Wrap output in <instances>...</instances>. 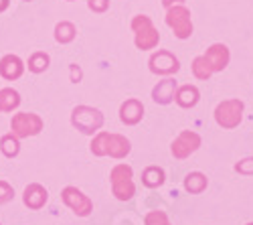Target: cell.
<instances>
[{"instance_id": "obj_20", "label": "cell", "mask_w": 253, "mask_h": 225, "mask_svg": "<svg viewBox=\"0 0 253 225\" xmlns=\"http://www.w3.org/2000/svg\"><path fill=\"white\" fill-rule=\"evenodd\" d=\"M193 73H195L197 79H209L211 75H213V69H211L209 61L203 55L195 57V61H193Z\"/></svg>"}, {"instance_id": "obj_15", "label": "cell", "mask_w": 253, "mask_h": 225, "mask_svg": "<svg viewBox=\"0 0 253 225\" xmlns=\"http://www.w3.org/2000/svg\"><path fill=\"white\" fill-rule=\"evenodd\" d=\"M0 73H2L6 79H16L23 73V61H20L16 55H6L2 61H0Z\"/></svg>"}, {"instance_id": "obj_18", "label": "cell", "mask_w": 253, "mask_h": 225, "mask_svg": "<svg viewBox=\"0 0 253 225\" xmlns=\"http://www.w3.org/2000/svg\"><path fill=\"white\" fill-rule=\"evenodd\" d=\"M207 185H209V179L203 173H191V175H186V179H184L186 193H193V195L203 193L207 189Z\"/></svg>"}, {"instance_id": "obj_21", "label": "cell", "mask_w": 253, "mask_h": 225, "mask_svg": "<svg viewBox=\"0 0 253 225\" xmlns=\"http://www.w3.org/2000/svg\"><path fill=\"white\" fill-rule=\"evenodd\" d=\"M49 67V55L45 53H35L31 59H29V69L35 71V73H41Z\"/></svg>"}, {"instance_id": "obj_7", "label": "cell", "mask_w": 253, "mask_h": 225, "mask_svg": "<svg viewBox=\"0 0 253 225\" xmlns=\"http://www.w3.org/2000/svg\"><path fill=\"white\" fill-rule=\"evenodd\" d=\"M199 146H201V136L197 132H193V130H184L174 138L170 150H172L174 158L182 160V158H188L193 152H197Z\"/></svg>"}, {"instance_id": "obj_25", "label": "cell", "mask_w": 253, "mask_h": 225, "mask_svg": "<svg viewBox=\"0 0 253 225\" xmlns=\"http://www.w3.org/2000/svg\"><path fill=\"white\" fill-rule=\"evenodd\" d=\"M89 8L93 10V12H105L110 8V0H89Z\"/></svg>"}, {"instance_id": "obj_14", "label": "cell", "mask_w": 253, "mask_h": 225, "mask_svg": "<svg viewBox=\"0 0 253 225\" xmlns=\"http://www.w3.org/2000/svg\"><path fill=\"white\" fill-rule=\"evenodd\" d=\"M174 99L180 108H195L201 99V93L195 86H182L174 91Z\"/></svg>"}, {"instance_id": "obj_13", "label": "cell", "mask_w": 253, "mask_h": 225, "mask_svg": "<svg viewBox=\"0 0 253 225\" xmlns=\"http://www.w3.org/2000/svg\"><path fill=\"white\" fill-rule=\"evenodd\" d=\"M174 91H176V81L170 79V77L162 79V81H158V86L152 90V99L160 106H166V104H170V101L174 99Z\"/></svg>"}, {"instance_id": "obj_29", "label": "cell", "mask_w": 253, "mask_h": 225, "mask_svg": "<svg viewBox=\"0 0 253 225\" xmlns=\"http://www.w3.org/2000/svg\"><path fill=\"white\" fill-rule=\"evenodd\" d=\"M8 6V0H0V10H4Z\"/></svg>"}, {"instance_id": "obj_1", "label": "cell", "mask_w": 253, "mask_h": 225, "mask_svg": "<svg viewBox=\"0 0 253 225\" xmlns=\"http://www.w3.org/2000/svg\"><path fill=\"white\" fill-rule=\"evenodd\" d=\"M130 140L120 134H110V132H99L93 142H91V152L95 156H105L110 154L114 158H124L130 154Z\"/></svg>"}, {"instance_id": "obj_24", "label": "cell", "mask_w": 253, "mask_h": 225, "mask_svg": "<svg viewBox=\"0 0 253 225\" xmlns=\"http://www.w3.org/2000/svg\"><path fill=\"white\" fill-rule=\"evenodd\" d=\"M235 171L241 173V175H253V156L239 160L237 165H235Z\"/></svg>"}, {"instance_id": "obj_16", "label": "cell", "mask_w": 253, "mask_h": 225, "mask_svg": "<svg viewBox=\"0 0 253 225\" xmlns=\"http://www.w3.org/2000/svg\"><path fill=\"white\" fill-rule=\"evenodd\" d=\"M25 203H27L29 207H33V209L43 207L45 203H47V191L41 187V185L27 187V191H25Z\"/></svg>"}, {"instance_id": "obj_17", "label": "cell", "mask_w": 253, "mask_h": 225, "mask_svg": "<svg viewBox=\"0 0 253 225\" xmlns=\"http://www.w3.org/2000/svg\"><path fill=\"white\" fill-rule=\"evenodd\" d=\"M164 180H166V177H164V171L160 169V167H148L144 173H142V182L148 189H158V187H162L164 185Z\"/></svg>"}, {"instance_id": "obj_8", "label": "cell", "mask_w": 253, "mask_h": 225, "mask_svg": "<svg viewBox=\"0 0 253 225\" xmlns=\"http://www.w3.org/2000/svg\"><path fill=\"white\" fill-rule=\"evenodd\" d=\"M148 65H150V71L156 73V75H172L180 69L178 59L170 51H156L150 57Z\"/></svg>"}, {"instance_id": "obj_28", "label": "cell", "mask_w": 253, "mask_h": 225, "mask_svg": "<svg viewBox=\"0 0 253 225\" xmlns=\"http://www.w3.org/2000/svg\"><path fill=\"white\" fill-rule=\"evenodd\" d=\"M184 0H162V4L166 6V8H170V6H176V4H182Z\"/></svg>"}, {"instance_id": "obj_12", "label": "cell", "mask_w": 253, "mask_h": 225, "mask_svg": "<svg viewBox=\"0 0 253 225\" xmlns=\"http://www.w3.org/2000/svg\"><path fill=\"white\" fill-rule=\"evenodd\" d=\"M120 118H122L124 124L134 126L144 118V106L138 99H126L122 104V108H120Z\"/></svg>"}, {"instance_id": "obj_27", "label": "cell", "mask_w": 253, "mask_h": 225, "mask_svg": "<svg viewBox=\"0 0 253 225\" xmlns=\"http://www.w3.org/2000/svg\"><path fill=\"white\" fill-rule=\"evenodd\" d=\"M71 81L73 84H79L81 81V69L77 65H71Z\"/></svg>"}, {"instance_id": "obj_11", "label": "cell", "mask_w": 253, "mask_h": 225, "mask_svg": "<svg viewBox=\"0 0 253 225\" xmlns=\"http://www.w3.org/2000/svg\"><path fill=\"white\" fill-rule=\"evenodd\" d=\"M203 57L209 61V65H211V69H213V73H215V71H223V69L229 65V59H231L229 49H227V45H223V43L211 45Z\"/></svg>"}, {"instance_id": "obj_26", "label": "cell", "mask_w": 253, "mask_h": 225, "mask_svg": "<svg viewBox=\"0 0 253 225\" xmlns=\"http://www.w3.org/2000/svg\"><path fill=\"white\" fill-rule=\"evenodd\" d=\"M8 199H12V189L6 182H0V203H6Z\"/></svg>"}, {"instance_id": "obj_19", "label": "cell", "mask_w": 253, "mask_h": 225, "mask_svg": "<svg viewBox=\"0 0 253 225\" xmlns=\"http://www.w3.org/2000/svg\"><path fill=\"white\" fill-rule=\"evenodd\" d=\"M55 39L59 41V43H71V41L75 39V27L71 23H59L55 27Z\"/></svg>"}, {"instance_id": "obj_4", "label": "cell", "mask_w": 253, "mask_h": 225, "mask_svg": "<svg viewBox=\"0 0 253 225\" xmlns=\"http://www.w3.org/2000/svg\"><path fill=\"white\" fill-rule=\"evenodd\" d=\"M110 179H112V191L120 201H128L134 197L136 187H134V180H132V167H128V165L114 167Z\"/></svg>"}, {"instance_id": "obj_30", "label": "cell", "mask_w": 253, "mask_h": 225, "mask_svg": "<svg viewBox=\"0 0 253 225\" xmlns=\"http://www.w3.org/2000/svg\"><path fill=\"white\" fill-rule=\"evenodd\" d=\"M247 225H253V223H247Z\"/></svg>"}, {"instance_id": "obj_23", "label": "cell", "mask_w": 253, "mask_h": 225, "mask_svg": "<svg viewBox=\"0 0 253 225\" xmlns=\"http://www.w3.org/2000/svg\"><path fill=\"white\" fill-rule=\"evenodd\" d=\"M2 152H4L6 156H14V154L18 152V142H16V138H12V136H4V138H2Z\"/></svg>"}, {"instance_id": "obj_9", "label": "cell", "mask_w": 253, "mask_h": 225, "mask_svg": "<svg viewBox=\"0 0 253 225\" xmlns=\"http://www.w3.org/2000/svg\"><path fill=\"white\" fill-rule=\"evenodd\" d=\"M63 201H65L67 207H71V209H73L77 215H81V217L89 215L91 209H93L91 201H89L85 195H83L79 189H75V187H67L65 191H63Z\"/></svg>"}, {"instance_id": "obj_22", "label": "cell", "mask_w": 253, "mask_h": 225, "mask_svg": "<svg viewBox=\"0 0 253 225\" xmlns=\"http://www.w3.org/2000/svg\"><path fill=\"white\" fill-rule=\"evenodd\" d=\"M144 223L146 225H170V221H168V215L164 213V211H150L148 215H146V219H144Z\"/></svg>"}, {"instance_id": "obj_10", "label": "cell", "mask_w": 253, "mask_h": 225, "mask_svg": "<svg viewBox=\"0 0 253 225\" xmlns=\"http://www.w3.org/2000/svg\"><path fill=\"white\" fill-rule=\"evenodd\" d=\"M43 128V122L35 114H18L12 118V130L18 136H33L39 134Z\"/></svg>"}, {"instance_id": "obj_6", "label": "cell", "mask_w": 253, "mask_h": 225, "mask_svg": "<svg viewBox=\"0 0 253 225\" xmlns=\"http://www.w3.org/2000/svg\"><path fill=\"white\" fill-rule=\"evenodd\" d=\"M71 122H73V126H77V130H81L83 134H93L103 126V116L95 108L79 106V108L73 110Z\"/></svg>"}, {"instance_id": "obj_3", "label": "cell", "mask_w": 253, "mask_h": 225, "mask_svg": "<svg viewBox=\"0 0 253 225\" xmlns=\"http://www.w3.org/2000/svg\"><path fill=\"white\" fill-rule=\"evenodd\" d=\"M243 118V101L241 99H225L215 110V120L217 124L225 130H233L241 124Z\"/></svg>"}, {"instance_id": "obj_2", "label": "cell", "mask_w": 253, "mask_h": 225, "mask_svg": "<svg viewBox=\"0 0 253 225\" xmlns=\"http://www.w3.org/2000/svg\"><path fill=\"white\" fill-rule=\"evenodd\" d=\"M132 31L136 33L134 43H136V47L142 49V51L154 49V47L160 43V33L154 29L150 16H146V14L134 16V20H132Z\"/></svg>"}, {"instance_id": "obj_5", "label": "cell", "mask_w": 253, "mask_h": 225, "mask_svg": "<svg viewBox=\"0 0 253 225\" xmlns=\"http://www.w3.org/2000/svg\"><path fill=\"white\" fill-rule=\"evenodd\" d=\"M166 25L174 31V37L188 39L193 35V23H191V10L182 4L170 6L166 12Z\"/></svg>"}]
</instances>
